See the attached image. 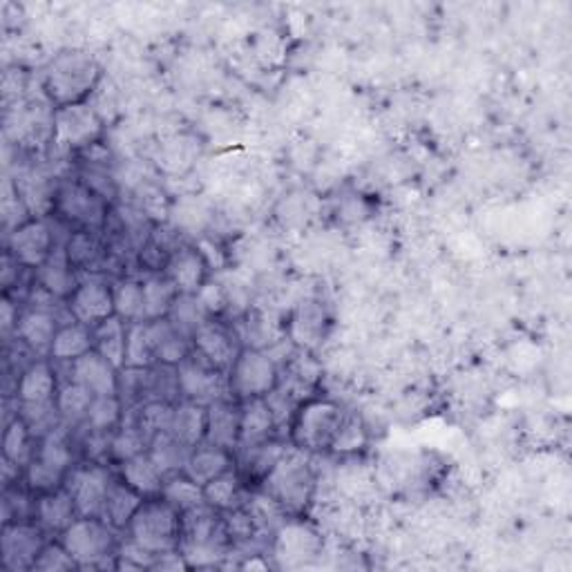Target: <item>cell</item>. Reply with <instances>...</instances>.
<instances>
[{"label":"cell","instance_id":"5bb4252c","mask_svg":"<svg viewBox=\"0 0 572 572\" xmlns=\"http://www.w3.org/2000/svg\"><path fill=\"white\" fill-rule=\"evenodd\" d=\"M178 380L182 398L193 400V403L210 405L219 398L231 396L228 393V374L215 369L195 352L178 367Z\"/></svg>","mask_w":572,"mask_h":572},{"label":"cell","instance_id":"5b68a950","mask_svg":"<svg viewBox=\"0 0 572 572\" xmlns=\"http://www.w3.org/2000/svg\"><path fill=\"white\" fill-rule=\"evenodd\" d=\"M119 530H114L103 517H79L59 541L83 568H114L119 548Z\"/></svg>","mask_w":572,"mask_h":572},{"label":"cell","instance_id":"f1b7e54d","mask_svg":"<svg viewBox=\"0 0 572 572\" xmlns=\"http://www.w3.org/2000/svg\"><path fill=\"white\" fill-rule=\"evenodd\" d=\"M144 503V496L135 492L128 483H124L119 477H114L105 503H103V514L101 517L119 533H126L133 517L137 514L139 505Z\"/></svg>","mask_w":572,"mask_h":572},{"label":"cell","instance_id":"d4e9b609","mask_svg":"<svg viewBox=\"0 0 572 572\" xmlns=\"http://www.w3.org/2000/svg\"><path fill=\"white\" fill-rule=\"evenodd\" d=\"M236 470V454L210 443H202L191 449L184 474H188L202 488L213 479Z\"/></svg>","mask_w":572,"mask_h":572},{"label":"cell","instance_id":"e0dca14e","mask_svg":"<svg viewBox=\"0 0 572 572\" xmlns=\"http://www.w3.org/2000/svg\"><path fill=\"white\" fill-rule=\"evenodd\" d=\"M329 331V316L327 309L316 302L307 300L296 307L291 313L289 324H286V338L291 340V345L300 352H316Z\"/></svg>","mask_w":572,"mask_h":572},{"label":"cell","instance_id":"cb8c5ba5","mask_svg":"<svg viewBox=\"0 0 572 572\" xmlns=\"http://www.w3.org/2000/svg\"><path fill=\"white\" fill-rule=\"evenodd\" d=\"M81 282V273L72 266L66 247H56L54 253L36 268V284L59 300H68Z\"/></svg>","mask_w":572,"mask_h":572},{"label":"cell","instance_id":"7dc6e473","mask_svg":"<svg viewBox=\"0 0 572 572\" xmlns=\"http://www.w3.org/2000/svg\"><path fill=\"white\" fill-rule=\"evenodd\" d=\"M36 572H70V570H79V563L72 559V554L66 550V546L56 539V541H47L45 548L41 550L34 568Z\"/></svg>","mask_w":572,"mask_h":572},{"label":"cell","instance_id":"7bdbcfd3","mask_svg":"<svg viewBox=\"0 0 572 572\" xmlns=\"http://www.w3.org/2000/svg\"><path fill=\"white\" fill-rule=\"evenodd\" d=\"M173 414H175V403H170V400H146V403L135 408V414L130 421H135L139 425V430L152 438L161 432L170 430V423H173Z\"/></svg>","mask_w":572,"mask_h":572},{"label":"cell","instance_id":"74e56055","mask_svg":"<svg viewBox=\"0 0 572 572\" xmlns=\"http://www.w3.org/2000/svg\"><path fill=\"white\" fill-rule=\"evenodd\" d=\"M126 421V405L119 393L114 396H94L92 405L88 410L85 423L81 427L92 432H107L112 434L117 427H122Z\"/></svg>","mask_w":572,"mask_h":572},{"label":"cell","instance_id":"603a6c76","mask_svg":"<svg viewBox=\"0 0 572 572\" xmlns=\"http://www.w3.org/2000/svg\"><path fill=\"white\" fill-rule=\"evenodd\" d=\"M70 380L83 385L94 396H114L119 393V371L107 358H103L96 350L68 365Z\"/></svg>","mask_w":572,"mask_h":572},{"label":"cell","instance_id":"30bf717a","mask_svg":"<svg viewBox=\"0 0 572 572\" xmlns=\"http://www.w3.org/2000/svg\"><path fill=\"white\" fill-rule=\"evenodd\" d=\"M112 481L114 474L107 464L83 461L70 470L66 479V488L77 503L79 517H101Z\"/></svg>","mask_w":572,"mask_h":572},{"label":"cell","instance_id":"1f68e13d","mask_svg":"<svg viewBox=\"0 0 572 572\" xmlns=\"http://www.w3.org/2000/svg\"><path fill=\"white\" fill-rule=\"evenodd\" d=\"M94 331V350L107 358L117 369L126 367V340H128V322L119 316H112L96 327Z\"/></svg>","mask_w":572,"mask_h":572},{"label":"cell","instance_id":"8d00e7d4","mask_svg":"<svg viewBox=\"0 0 572 572\" xmlns=\"http://www.w3.org/2000/svg\"><path fill=\"white\" fill-rule=\"evenodd\" d=\"M36 451V436L32 434L30 425L21 414H16L8 425L3 434V459L19 468H27V464L34 459Z\"/></svg>","mask_w":572,"mask_h":572},{"label":"cell","instance_id":"7402d4cb","mask_svg":"<svg viewBox=\"0 0 572 572\" xmlns=\"http://www.w3.org/2000/svg\"><path fill=\"white\" fill-rule=\"evenodd\" d=\"M61 322L56 318L52 309L30 307L21 313L16 324V335L23 347H27L38 358H49V350L56 331H59Z\"/></svg>","mask_w":572,"mask_h":572},{"label":"cell","instance_id":"2e32d148","mask_svg":"<svg viewBox=\"0 0 572 572\" xmlns=\"http://www.w3.org/2000/svg\"><path fill=\"white\" fill-rule=\"evenodd\" d=\"M59 374L49 358L32 361L19 376L16 403L19 405H47L59 393Z\"/></svg>","mask_w":572,"mask_h":572},{"label":"cell","instance_id":"3957f363","mask_svg":"<svg viewBox=\"0 0 572 572\" xmlns=\"http://www.w3.org/2000/svg\"><path fill=\"white\" fill-rule=\"evenodd\" d=\"M101 81V68L85 52H64L45 72V94L54 107L83 103Z\"/></svg>","mask_w":572,"mask_h":572},{"label":"cell","instance_id":"484cf974","mask_svg":"<svg viewBox=\"0 0 572 572\" xmlns=\"http://www.w3.org/2000/svg\"><path fill=\"white\" fill-rule=\"evenodd\" d=\"M94 352V331L92 327L70 320L59 327L52 342L49 350V361L61 363V365H72L85 354Z\"/></svg>","mask_w":572,"mask_h":572},{"label":"cell","instance_id":"c3c4849f","mask_svg":"<svg viewBox=\"0 0 572 572\" xmlns=\"http://www.w3.org/2000/svg\"><path fill=\"white\" fill-rule=\"evenodd\" d=\"M195 296L206 318H219L224 311H228V307H231V296H228V291L219 282L208 279Z\"/></svg>","mask_w":572,"mask_h":572},{"label":"cell","instance_id":"ab89813d","mask_svg":"<svg viewBox=\"0 0 572 572\" xmlns=\"http://www.w3.org/2000/svg\"><path fill=\"white\" fill-rule=\"evenodd\" d=\"M114 291V316L130 322L144 320V282L133 277H122L112 282Z\"/></svg>","mask_w":572,"mask_h":572},{"label":"cell","instance_id":"4316f807","mask_svg":"<svg viewBox=\"0 0 572 572\" xmlns=\"http://www.w3.org/2000/svg\"><path fill=\"white\" fill-rule=\"evenodd\" d=\"M148 324H150V335H152L157 365L180 367L193 354V340L186 338L184 333H180L173 324H170L168 318L152 320Z\"/></svg>","mask_w":572,"mask_h":572},{"label":"cell","instance_id":"f35d334b","mask_svg":"<svg viewBox=\"0 0 572 572\" xmlns=\"http://www.w3.org/2000/svg\"><path fill=\"white\" fill-rule=\"evenodd\" d=\"M150 445V438L139 430L135 421H124L122 427H117L110 436V464L119 466L126 464L139 454H146Z\"/></svg>","mask_w":572,"mask_h":572},{"label":"cell","instance_id":"8fae6325","mask_svg":"<svg viewBox=\"0 0 572 572\" xmlns=\"http://www.w3.org/2000/svg\"><path fill=\"white\" fill-rule=\"evenodd\" d=\"M242 350L244 345L240 333L233 327L224 324L219 318L204 320L193 333V352L224 374L233 367Z\"/></svg>","mask_w":572,"mask_h":572},{"label":"cell","instance_id":"52a82bcc","mask_svg":"<svg viewBox=\"0 0 572 572\" xmlns=\"http://www.w3.org/2000/svg\"><path fill=\"white\" fill-rule=\"evenodd\" d=\"M52 208L75 231H101L107 219V199L85 182H66L52 197Z\"/></svg>","mask_w":572,"mask_h":572},{"label":"cell","instance_id":"6da1fadb","mask_svg":"<svg viewBox=\"0 0 572 572\" xmlns=\"http://www.w3.org/2000/svg\"><path fill=\"white\" fill-rule=\"evenodd\" d=\"M284 512L286 517H302L316 492V474L311 454L289 443L284 456L260 485Z\"/></svg>","mask_w":572,"mask_h":572},{"label":"cell","instance_id":"d6a6232c","mask_svg":"<svg viewBox=\"0 0 572 572\" xmlns=\"http://www.w3.org/2000/svg\"><path fill=\"white\" fill-rule=\"evenodd\" d=\"M117 477L128 483L135 492H139L144 499L161 496V488L165 477L159 472V468L152 464V459L146 454L135 456V459L117 466Z\"/></svg>","mask_w":572,"mask_h":572},{"label":"cell","instance_id":"83f0119b","mask_svg":"<svg viewBox=\"0 0 572 572\" xmlns=\"http://www.w3.org/2000/svg\"><path fill=\"white\" fill-rule=\"evenodd\" d=\"M242 425H240V447H249L262 441H268L277 432V419L268 405L266 398L242 400ZM236 449V451H238Z\"/></svg>","mask_w":572,"mask_h":572},{"label":"cell","instance_id":"4dcf8cb0","mask_svg":"<svg viewBox=\"0 0 572 572\" xmlns=\"http://www.w3.org/2000/svg\"><path fill=\"white\" fill-rule=\"evenodd\" d=\"M249 492H251V488L244 483V479L238 474V470L226 472L204 485L206 503L213 510H217L219 514L242 507L249 499Z\"/></svg>","mask_w":572,"mask_h":572},{"label":"cell","instance_id":"60d3db41","mask_svg":"<svg viewBox=\"0 0 572 572\" xmlns=\"http://www.w3.org/2000/svg\"><path fill=\"white\" fill-rule=\"evenodd\" d=\"M157 365L155 345L150 335V324L146 320L128 324L126 340V367L128 369H150Z\"/></svg>","mask_w":572,"mask_h":572},{"label":"cell","instance_id":"4fadbf2b","mask_svg":"<svg viewBox=\"0 0 572 572\" xmlns=\"http://www.w3.org/2000/svg\"><path fill=\"white\" fill-rule=\"evenodd\" d=\"M70 320L96 327L99 322L114 316V291L112 282L103 275H81L75 294L66 300Z\"/></svg>","mask_w":572,"mask_h":572},{"label":"cell","instance_id":"b9f144b4","mask_svg":"<svg viewBox=\"0 0 572 572\" xmlns=\"http://www.w3.org/2000/svg\"><path fill=\"white\" fill-rule=\"evenodd\" d=\"M66 253L72 266L83 275L85 271L94 268L103 258V244L99 231H72L66 240Z\"/></svg>","mask_w":572,"mask_h":572},{"label":"cell","instance_id":"7c38bea8","mask_svg":"<svg viewBox=\"0 0 572 572\" xmlns=\"http://www.w3.org/2000/svg\"><path fill=\"white\" fill-rule=\"evenodd\" d=\"M49 535L34 519L8 522L0 530V548H3V568L12 572L32 570Z\"/></svg>","mask_w":572,"mask_h":572},{"label":"cell","instance_id":"f6af8a7d","mask_svg":"<svg viewBox=\"0 0 572 572\" xmlns=\"http://www.w3.org/2000/svg\"><path fill=\"white\" fill-rule=\"evenodd\" d=\"M367 441H369V432H367L363 419L354 412H347L345 419H342L340 430L335 432V438H333L329 451H333L338 456H350V454L365 449Z\"/></svg>","mask_w":572,"mask_h":572},{"label":"cell","instance_id":"836d02e7","mask_svg":"<svg viewBox=\"0 0 572 572\" xmlns=\"http://www.w3.org/2000/svg\"><path fill=\"white\" fill-rule=\"evenodd\" d=\"M148 456L163 477H173V474L184 472L186 461L191 456V447H186L182 441H178L170 432H161V434L150 438Z\"/></svg>","mask_w":572,"mask_h":572},{"label":"cell","instance_id":"f546056e","mask_svg":"<svg viewBox=\"0 0 572 572\" xmlns=\"http://www.w3.org/2000/svg\"><path fill=\"white\" fill-rule=\"evenodd\" d=\"M206 416L208 405L193 403V400H178L173 423H170V434L182 441L186 447H197L206 441Z\"/></svg>","mask_w":572,"mask_h":572},{"label":"cell","instance_id":"d590c367","mask_svg":"<svg viewBox=\"0 0 572 572\" xmlns=\"http://www.w3.org/2000/svg\"><path fill=\"white\" fill-rule=\"evenodd\" d=\"M92 400H94V393L88 391L83 385H79L75 380L64 382L59 387V393H56V410H59L64 425H68L70 430L81 427L85 423Z\"/></svg>","mask_w":572,"mask_h":572},{"label":"cell","instance_id":"e575fe53","mask_svg":"<svg viewBox=\"0 0 572 572\" xmlns=\"http://www.w3.org/2000/svg\"><path fill=\"white\" fill-rule=\"evenodd\" d=\"M144 282V320H163L170 316L180 291L163 273H152Z\"/></svg>","mask_w":572,"mask_h":572},{"label":"cell","instance_id":"ffe728a7","mask_svg":"<svg viewBox=\"0 0 572 572\" xmlns=\"http://www.w3.org/2000/svg\"><path fill=\"white\" fill-rule=\"evenodd\" d=\"M79 519V510L68 492V488L36 494L34 499V522L47 533L61 537Z\"/></svg>","mask_w":572,"mask_h":572},{"label":"cell","instance_id":"681fc988","mask_svg":"<svg viewBox=\"0 0 572 572\" xmlns=\"http://www.w3.org/2000/svg\"><path fill=\"white\" fill-rule=\"evenodd\" d=\"M0 309H3V333L10 335V331H16L21 313L10 300H3V307H0Z\"/></svg>","mask_w":572,"mask_h":572},{"label":"cell","instance_id":"9a60e30c","mask_svg":"<svg viewBox=\"0 0 572 572\" xmlns=\"http://www.w3.org/2000/svg\"><path fill=\"white\" fill-rule=\"evenodd\" d=\"M56 244L52 226L43 217H30L16 226L8 238V253L25 268H38L52 253Z\"/></svg>","mask_w":572,"mask_h":572},{"label":"cell","instance_id":"7a4b0ae2","mask_svg":"<svg viewBox=\"0 0 572 572\" xmlns=\"http://www.w3.org/2000/svg\"><path fill=\"white\" fill-rule=\"evenodd\" d=\"M345 414V408L333 398H305L289 421V443L307 454L329 451Z\"/></svg>","mask_w":572,"mask_h":572},{"label":"cell","instance_id":"d6986e66","mask_svg":"<svg viewBox=\"0 0 572 572\" xmlns=\"http://www.w3.org/2000/svg\"><path fill=\"white\" fill-rule=\"evenodd\" d=\"M240 425H242V405L233 396H226L208 405L206 416V441L210 445L231 449L236 454L240 445Z\"/></svg>","mask_w":572,"mask_h":572},{"label":"cell","instance_id":"ee69618b","mask_svg":"<svg viewBox=\"0 0 572 572\" xmlns=\"http://www.w3.org/2000/svg\"><path fill=\"white\" fill-rule=\"evenodd\" d=\"M161 496L178 507L182 514L206 503L204 499V488L199 483H195L188 474L180 472V474H173V477H165L163 481V488H161Z\"/></svg>","mask_w":572,"mask_h":572},{"label":"cell","instance_id":"8992f818","mask_svg":"<svg viewBox=\"0 0 572 572\" xmlns=\"http://www.w3.org/2000/svg\"><path fill=\"white\" fill-rule=\"evenodd\" d=\"M279 385V365L277 361L255 347H244L228 369V393L236 400H251V398H266Z\"/></svg>","mask_w":572,"mask_h":572},{"label":"cell","instance_id":"ac0fdd59","mask_svg":"<svg viewBox=\"0 0 572 572\" xmlns=\"http://www.w3.org/2000/svg\"><path fill=\"white\" fill-rule=\"evenodd\" d=\"M286 447L277 436L249 445V447H240L236 451V470L238 474L244 479V483L255 490L262 485V481L271 474V470L277 466V461L284 456Z\"/></svg>","mask_w":572,"mask_h":572},{"label":"cell","instance_id":"bcb514c9","mask_svg":"<svg viewBox=\"0 0 572 572\" xmlns=\"http://www.w3.org/2000/svg\"><path fill=\"white\" fill-rule=\"evenodd\" d=\"M170 324H173L180 333H184L186 338L193 340V333L197 331V327L208 320L206 313L202 311L199 302H197V296H186V294H180L173 309H170V316H168Z\"/></svg>","mask_w":572,"mask_h":572},{"label":"cell","instance_id":"44dd1931","mask_svg":"<svg viewBox=\"0 0 572 572\" xmlns=\"http://www.w3.org/2000/svg\"><path fill=\"white\" fill-rule=\"evenodd\" d=\"M163 275L175 284L180 294L195 296L208 282V262L199 249L180 247L170 253Z\"/></svg>","mask_w":572,"mask_h":572},{"label":"cell","instance_id":"277c9868","mask_svg":"<svg viewBox=\"0 0 572 572\" xmlns=\"http://www.w3.org/2000/svg\"><path fill=\"white\" fill-rule=\"evenodd\" d=\"M126 535L152 554L180 550L182 544V512L163 496L144 499L133 517Z\"/></svg>","mask_w":572,"mask_h":572},{"label":"cell","instance_id":"ba28073f","mask_svg":"<svg viewBox=\"0 0 572 572\" xmlns=\"http://www.w3.org/2000/svg\"><path fill=\"white\" fill-rule=\"evenodd\" d=\"M52 141L64 150H83L99 141L103 122L99 112L88 103H70L52 110Z\"/></svg>","mask_w":572,"mask_h":572},{"label":"cell","instance_id":"9c48e42d","mask_svg":"<svg viewBox=\"0 0 572 572\" xmlns=\"http://www.w3.org/2000/svg\"><path fill=\"white\" fill-rule=\"evenodd\" d=\"M268 548L279 568H300L322 552V537L302 517H286L273 530Z\"/></svg>","mask_w":572,"mask_h":572}]
</instances>
